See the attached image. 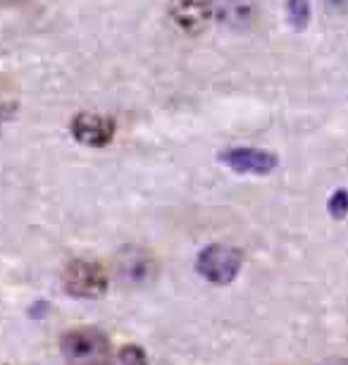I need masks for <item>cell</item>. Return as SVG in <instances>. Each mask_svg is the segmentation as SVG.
Returning <instances> with one entry per match:
<instances>
[{
    "label": "cell",
    "mask_w": 348,
    "mask_h": 365,
    "mask_svg": "<svg viewBox=\"0 0 348 365\" xmlns=\"http://www.w3.org/2000/svg\"><path fill=\"white\" fill-rule=\"evenodd\" d=\"M67 365H110L112 344L103 329L74 327L60 341Z\"/></svg>",
    "instance_id": "1"
},
{
    "label": "cell",
    "mask_w": 348,
    "mask_h": 365,
    "mask_svg": "<svg viewBox=\"0 0 348 365\" xmlns=\"http://www.w3.org/2000/svg\"><path fill=\"white\" fill-rule=\"evenodd\" d=\"M63 284L67 294L77 299H98L107 292L110 277L103 263L93 258H74L63 270Z\"/></svg>",
    "instance_id": "2"
},
{
    "label": "cell",
    "mask_w": 348,
    "mask_h": 365,
    "mask_svg": "<svg viewBox=\"0 0 348 365\" xmlns=\"http://www.w3.org/2000/svg\"><path fill=\"white\" fill-rule=\"evenodd\" d=\"M243 265V253L231 244H213L201 251L196 270L210 284H229L236 279Z\"/></svg>",
    "instance_id": "3"
},
{
    "label": "cell",
    "mask_w": 348,
    "mask_h": 365,
    "mask_svg": "<svg viewBox=\"0 0 348 365\" xmlns=\"http://www.w3.org/2000/svg\"><path fill=\"white\" fill-rule=\"evenodd\" d=\"M115 122L105 115H95V113H84L79 117H74L72 122V136L84 146L93 148H103L115 139Z\"/></svg>",
    "instance_id": "4"
},
{
    "label": "cell",
    "mask_w": 348,
    "mask_h": 365,
    "mask_svg": "<svg viewBox=\"0 0 348 365\" xmlns=\"http://www.w3.org/2000/svg\"><path fill=\"white\" fill-rule=\"evenodd\" d=\"M213 17V0H169V19L186 34H201Z\"/></svg>",
    "instance_id": "5"
},
{
    "label": "cell",
    "mask_w": 348,
    "mask_h": 365,
    "mask_svg": "<svg viewBox=\"0 0 348 365\" xmlns=\"http://www.w3.org/2000/svg\"><path fill=\"white\" fill-rule=\"evenodd\" d=\"M222 160L227 163L231 170L243 172V175H270L277 165L275 155L265 153V150H258V148H246V146L224 150Z\"/></svg>",
    "instance_id": "6"
},
{
    "label": "cell",
    "mask_w": 348,
    "mask_h": 365,
    "mask_svg": "<svg viewBox=\"0 0 348 365\" xmlns=\"http://www.w3.org/2000/svg\"><path fill=\"white\" fill-rule=\"evenodd\" d=\"M117 365H148V356H146V351L141 346H136V344H127V346L120 349Z\"/></svg>",
    "instance_id": "7"
},
{
    "label": "cell",
    "mask_w": 348,
    "mask_h": 365,
    "mask_svg": "<svg viewBox=\"0 0 348 365\" xmlns=\"http://www.w3.org/2000/svg\"><path fill=\"white\" fill-rule=\"evenodd\" d=\"M329 210L334 212V217H344L346 215V212H348V194H346V191H339V194L332 198Z\"/></svg>",
    "instance_id": "8"
},
{
    "label": "cell",
    "mask_w": 348,
    "mask_h": 365,
    "mask_svg": "<svg viewBox=\"0 0 348 365\" xmlns=\"http://www.w3.org/2000/svg\"><path fill=\"white\" fill-rule=\"evenodd\" d=\"M332 5H337V8H341V10H348V0H329Z\"/></svg>",
    "instance_id": "9"
}]
</instances>
